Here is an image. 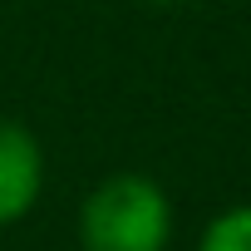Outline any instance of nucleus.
<instances>
[{
	"label": "nucleus",
	"mask_w": 251,
	"mask_h": 251,
	"mask_svg": "<svg viewBox=\"0 0 251 251\" xmlns=\"http://www.w3.org/2000/svg\"><path fill=\"white\" fill-rule=\"evenodd\" d=\"M197 251H251V202L217 212V217L207 222Z\"/></svg>",
	"instance_id": "3"
},
{
	"label": "nucleus",
	"mask_w": 251,
	"mask_h": 251,
	"mask_svg": "<svg viewBox=\"0 0 251 251\" xmlns=\"http://www.w3.org/2000/svg\"><path fill=\"white\" fill-rule=\"evenodd\" d=\"M153 5H177V0H153Z\"/></svg>",
	"instance_id": "4"
},
{
	"label": "nucleus",
	"mask_w": 251,
	"mask_h": 251,
	"mask_svg": "<svg viewBox=\"0 0 251 251\" xmlns=\"http://www.w3.org/2000/svg\"><path fill=\"white\" fill-rule=\"evenodd\" d=\"M45 187V153L40 138L15 118H0V226L20 222Z\"/></svg>",
	"instance_id": "2"
},
{
	"label": "nucleus",
	"mask_w": 251,
	"mask_h": 251,
	"mask_svg": "<svg viewBox=\"0 0 251 251\" xmlns=\"http://www.w3.org/2000/svg\"><path fill=\"white\" fill-rule=\"evenodd\" d=\"M173 236V202L143 173L103 177L79 212L84 251H163Z\"/></svg>",
	"instance_id": "1"
}]
</instances>
